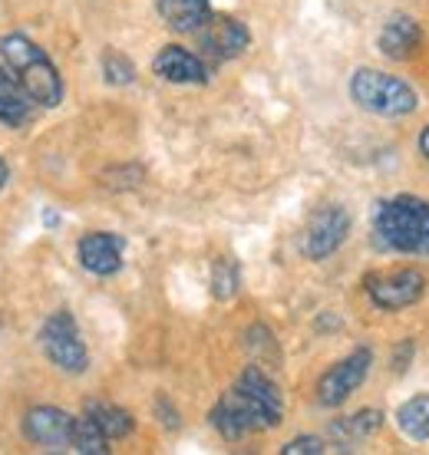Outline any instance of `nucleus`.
I'll list each match as a JSON object with an SVG mask.
<instances>
[{
    "instance_id": "f257e3e1",
    "label": "nucleus",
    "mask_w": 429,
    "mask_h": 455,
    "mask_svg": "<svg viewBox=\"0 0 429 455\" xmlns=\"http://www.w3.org/2000/svg\"><path fill=\"white\" fill-rule=\"evenodd\" d=\"M284 419V396L271 376L258 366H245L235 387L222 393L208 412L212 429L225 443H238L251 433L278 429Z\"/></svg>"
},
{
    "instance_id": "f03ea898",
    "label": "nucleus",
    "mask_w": 429,
    "mask_h": 455,
    "mask_svg": "<svg viewBox=\"0 0 429 455\" xmlns=\"http://www.w3.org/2000/svg\"><path fill=\"white\" fill-rule=\"evenodd\" d=\"M0 63L11 69L20 90L30 96V103L40 109H57L63 103V76L57 63L50 60L44 46L34 44L27 34H4L0 36Z\"/></svg>"
},
{
    "instance_id": "7ed1b4c3",
    "label": "nucleus",
    "mask_w": 429,
    "mask_h": 455,
    "mask_svg": "<svg viewBox=\"0 0 429 455\" xmlns=\"http://www.w3.org/2000/svg\"><path fill=\"white\" fill-rule=\"evenodd\" d=\"M376 244L396 254L429 258V202L419 195H396L373 212Z\"/></svg>"
},
{
    "instance_id": "20e7f679",
    "label": "nucleus",
    "mask_w": 429,
    "mask_h": 455,
    "mask_svg": "<svg viewBox=\"0 0 429 455\" xmlns=\"http://www.w3.org/2000/svg\"><path fill=\"white\" fill-rule=\"evenodd\" d=\"M351 100L363 113L380 116V119H403L419 109V92L400 76H390L384 69L360 67L351 76Z\"/></svg>"
},
{
    "instance_id": "39448f33",
    "label": "nucleus",
    "mask_w": 429,
    "mask_h": 455,
    "mask_svg": "<svg viewBox=\"0 0 429 455\" xmlns=\"http://www.w3.org/2000/svg\"><path fill=\"white\" fill-rule=\"evenodd\" d=\"M36 343H40L44 356L57 366L60 373L83 376L90 370V350H86L83 333H79V323L69 310H53V314L40 323Z\"/></svg>"
},
{
    "instance_id": "423d86ee",
    "label": "nucleus",
    "mask_w": 429,
    "mask_h": 455,
    "mask_svg": "<svg viewBox=\"0 0 429 455\" xmlns=\"http://www.w3.org/2000/svg\"><path fill=\"white\" fill-rule=\"evenodd\" d=\"M363 291L370 297V304L384 314L407 310L423 300L426 294V277L417 267H400V271H380L363 277Z\"/></svg>"
},
{
    "instance_id": "0eeeda50",
    "label": "nucleus",
    "mask_w": 429,
    "mask_h": 455,
    "mask_svg": "<svg viewBox=\"0 0 429 455\" xmlns=\"http://www.w3.org/2000/svg\"><path fill=\"white\" fill-rule=\"evenodd\" d=\"M370 366H373L370 347H357V350H351L344 360H337L328 373L317 379V403H320L324 410H337V406H344V403L367 383Z\"/></svg>"
},
{
    "instance_id": "6e6552de",
    "label": "nucleus",
    "mask_w": 429,
    "mask_h": 455,
    "mask_svg": "<svg viewBox=\"0 0 429 455\" xmlns=\"http://www.w3.org/2000/svg\"><path fill=\"white\" fill-rule=\"evenodd\" d=\"M351 225V212L344 205H320L301 235V254L307 261H328L334 251L344 248Z\"/></svg>"
},
{
    "instance_id": "1a4fd4ad",
    "label": "nucleus",
    "mask_w": 429,
    "mask_h": 455,
    "mask_svg": "<svg viewBox=\"0 0 429 455\" xmlns=\"http://www.w3.org/2000/svg\"><path fill=\"white\" fill-rule=\"evenodd\" d=\"M195 36H198L202 57L212 60V63H231L251 46L248 23H241L231 13H212L208 23Z\"/></svg>"
},
{
    "instance_id": "9d476101",
    "label": "nucleus",
    "mask_w": 429,
    "mask_h": 455,
    "mask_svg": "<svg viewBox=\"0 0 429 455\" xmlns=\"http://www.w3.org/2000/svg\"><path fill=\"white\" fill-rule=\"evenodd\" d=\"M77 416L60 406H34L23 416V439L46 452H73Z\"/></svg>"
},
{
    "instance_id": "9b49d317",
    "label": "nucleus",
    "mask_w": 429,
    "mask_h": 455,
    "mask_svg": "<svg viewBox=\"0 0 429 455\" xmlns=\"http://www.w3.org/2000/svg\"><path fill=\"white\" fill-rule=\"evenodd\" d=\"M123 251L125 238L116 231H86L77 241L79 267L96 274V277H113V274L123 271Z\"/></svg>"
},
{
    "instance_id": "f8f14e48",
    "label": "nucleus",
    "mask_w": 429,
    "mask_h": 455,
    "mask_svg": "<svg viewBox=\"0 0 429 455\" xmlns=\"http://www.w3.org/2000/svg\"><path fill=\"white\" fill-rule=\"evenodd\" d=\"M152 73L158 80L172 83V86H205L208 76H212L205 57H198V53H192V50H185L179 44H169L158 50L156 60H152Z\"/></svg>"
},
{
    "instance_id": "ddd939ff",
    "label": "nucleus",
    "mask_w": 429,
    "mask_h": 455,
    "mask_svg": "<svg viewBox=\"0 0 429 455\" xmlns=\"http://www.w3.org/2000/svg\"><path fill=\"white\" fill-rule=\"evenodd\" d=\"M419 44H423V27L409 13H393L376 34V50L386 60H409L419 50Z\"/></svg>"
},
{
    "instance_id": "4468645a",
    "label": "nucleus",
    "mask_w": 429,
    "mask_h": 455,
    "mask_svg": "<svg viewBox=\"0 0 429 455\" xmlns=\"http://www.w3.org/2000/svg\"><path fill=\"white\" fill-rule=\"evenodd\" d=\"M158 17L175 34H198L212 17V0H156Z\"/></svg>"
},
{
    "instance_id": "2eb2a0df",
    "label": "nucleus",
    "mask_w": 429,
    "mask_h": 455,
    "mask_svg": "<svg viewBox=\"0 0 429 455\" xmlns=\"http://www.w3.org/2000/svg\"><path fill=\"white\" fill-rule=\"evenodd\" d=\"M34 109L36 106L30 103V96L20 90L17 76L0 63V125L23 129V125L34 119Z\"/></svg>"
},
{
    "instance_id": "dca6fc26",
    "label": "nucleus",
    "mask_w": 429,
    "mask_h": 455,
    "mask_svg": "<svg viewBox=\"0 0 429 455\" xmlns=\"http://www.w3.org/2000/svg\"><path fill=\"white\" fill-rule=\"evenodd\" d=\"M83 416H90V419L96 422V429H100L109 443L125 439V435H133V429H136L133 412L123 410V406H116V403H102V399H90V403L83 406Z\"/></svg>"
},
{
    "instance_id": "f3484780",
    "label": "nucleus",
    "mask_w": 429,
    "mask_h": 455,
    "mask_svg": "<svg viewBox=\"0 0 429 455\" xmlns=\"http://www.w3.org/2000/svg\"><path fill=\"white\" fill-rule=\"evenodd\" d=\"M386 416L380 410H360L353 416H344V419L330 422V439H337V445L351 449L353 443H363L384 429Z\"/></svg>"
},
{
    "instance_id": "a211bd4d",
    "label": "nucleus",
    "mask_w": 429,
    "mask_h": 455,
    "mask_svg": "<svg viewBox=\"0 0 429 455\" xmlns=\"http://www.w3.org/2000/svg\"><path fill=\"white\" fill-rule=\"evenodd\" d=\"M393 422L407 439L429 443V393H417L407 403H400L393 412Z\"/></svg>"
},
{
    "instance_id": "6ab92c4d",
    "label": "nucleus",
    "mask_w": 429,
    "mask_h": 455,
    "mask_svg": "<svg viewBox=\"0 0 429 455\" xmlns=\"http://www.w3.org/2000/svg\"><path fill=\"white\" fill-rule=\"evenodd\" d=\"M241 291V267L235 258H218L212 264V297L214 300H231Z\"/></svg>"
},
{
    "instance_id": "aec40b11",
    "label": "nucleus",
    "mask_w": 429,
    "mask_h": 455,
    "mask_svg": "<svg viewBox=\"0 0 429 455\" xmlns=\"http://www.w3.org/2000/svg\"><path fill=\"white\" fill-rule=\"evenodd\" d=\"M73 452L79 455H109V439L96 429L90 416H77V429H73Z\"/></svg>"
},
{
    "instance_id": "412c9836",
    "label": "nucleus",
    "mask_w": 429,
    "mask_h": 455,
    "mask_svg": "<svg viewBox=\"0 0 429 455\" xmlns=\"http://www.w3.org/2000/svg\"><path fill=\"white\" fill-rule=\"evenodd\" d=\"M102 80L109 83V86H129V83H136V63L119 53V50H106L102 53Z\"/></svg>"
},
{
    "instance_id": "4be33fe9",
    "label": "nucleus",
    "mask_w": 429,
    "mask_h": 455,
    "mask_svg": "<svg viewBox=\"0 0 429 455\" xmlns=\"http://www.w3.org/2000/svg\"><path fill=\"white\" fill-rule=\"evenodd\" d=\"M245 347L251 353H258V360H261V350L268 353L271 360H278V340H274V333L264 323H251L248 331H245Z\"/></svg>"
},
{
    "instance_id": "5701e85b",
    "label": "nucleus",
    "mask_w": 429,
    "mask_h": 455,
    "mask_svg": "<svg viewBox=\"0 0 429 455\" xmlns=\"http://www.w3.org/2000/svg\"><path fill=\"white\" fill-rule=\"evenodd\" d=\"M328 452V439L320 435H294L291 443L281 445V455H324Z\"/></svg>"
},
{
    "instance_id": "b1692460",
    "label": "nucleus",
    "mask_w": 429,
    "mask_h": 455,
    "mask_svg": "<svg viewBox=\"0 0 429 455\" xmlns=\"http://www.w3.org/2000/svg\"><path fill=\"white\" fill-rule=\"evenodd\" d=\"M156 416H158V422H162L166 429H179V426H182L179 410H175V406H172V403L166 396L156 399Z\"/></svg>"
},
{
    "instance_id": "393cba45",
    "label": "nucleus",
    "mask_w": 429,
    "mask_h": 455,
    "mask_svg": "<svg viewBox=\"0 0 429 455\" xmlns=\"http://www.w3.org/2000/svg\"><path fill=\"white\" fill-rule=\"evenodd\" d=\"M409 356H413V343H403L400 350H396V373H403L407 370V363H409Z\"/></svg>"
},
{
    "instance_id": "a878e982",
    "label": "nucleus",
    "mask_w": 429,
    "mask_h": 455,
    "mask_svg": "<svg viewBox=\"0 0 429 455\" xmlns=\"http://www.w3.org/2000/svg\"><path fill=\"white\" fill-rule=\"evenodd\" d=\"M419 156L429 162V125L423 129V132H419Z\"/></svg>"
},
{
    "instance_id": "bb28decb",
    "label": "nucleus",
    "mask_w": 429,
    "mask_h": 455,
    "mask_svg": "<svg viewBox=\"0 0 429 455\" xmlns=\"http://www.w3.org/2000/svg\"><path fill=\"white\" fill-rule=\"evenodd\" d=\"M7 182H11V165L4 162V156H0V192L7 188Z\"/></svg>"
},
{
    "instance_id": "cd10ccee",
    "label": "nucleus",
    "mask_w": 429,
    "mask_h": 455,
    "mask_svg": "<svg viewBox=\"0 0 429 455\" xmlns=\"http://www.w3.org/2000/svg\"><path fill=\"white\" fill-rule=\"evenodd\" d=\"M44 225L46 228H57L60 225V215H57V212H50V208H46V212H44Z\"/></svg>"
}]
</instances>
